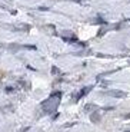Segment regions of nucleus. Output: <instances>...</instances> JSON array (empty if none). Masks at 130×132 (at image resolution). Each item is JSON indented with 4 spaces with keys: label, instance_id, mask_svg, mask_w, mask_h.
I'll return each mask as SVG.
<instances>
[{
    "label": "nucleus",
    "instance_id": "423d86ee",
    "mask_svg": "<svg viewBox=\"0 0 130 132\" xmlns=\"http://www.w3.org/2000/svg\"><path fill=\"white\" fill-rule=\"evenodd\" d=\"M126 132H130V131H126Z\"/></svg>",
    "mask_w": 130,
    "mask_h": 132
},
{
    "label": "nucleus",
    "instance_id": "f03ea898",
    "mask_svg": "<svg viewBox=\"0 0 130 132\" xmlns=\"http://www.w3.org/2000/svg\"><path fill=\"white\" fill-rule=\"evenodd\" d=\"M107 95L109 96H113V98H124L126 93H124L123 90H109Z\"/></svg>",
    "mask_w": 130,
    "mask_h": 132
},
{
    "label": "nucleus",
    "instance_id": "39448f33",
    "mask_svg": "<svg viewBox=\"0 0 130 132\" xmlns=\"http://www.w3.org/2000/svg\"><path fill=\"white\" fill-rule=\"evenodd\" d=\"M94 108H96L94 105H87V106H86V111L89 112V111H91V109H94Z\"/></svg>",
    "mask_w": 130,
    "mask_h": 132
},
{
    "label": "nucleus",
    "instance_id": "f257e3e1",
    "mask_svg": "<svg viewBox=\"0 0 130 132\" xmlns=\"http://www.w3.org/2000/svg\"><path fill=\"white\" fill-rule=\"evenodd\" d=\"M60 98H62V93L60 92H56V93H52L49 98L46 99L44 102L42 103V108L46 113H52L57 109L59 103H60Z\"/></svg>",
    "mask_w": 130,
    "mask_h": 132
},
{
    "label": "nucleus",
    "instance_id": "7ed1b4c3",
    "mask_svg": "<svg viewBox=\"0 0 130 132\" xmlns=\"http://www.w3.org/2000/svg\"><path fill=\"white\" fill-rule=\"evenodd\" d=\"M90 90H91V86H87V88H85V89H83V90H80V93H79V95L76 96V98H77V99H80L81 96H85L86 93H89V92H90Z\"/></svg>",
    "mask_w": 130,
    "mask_h": 132
},
{
    "label": "nucleus",
    "instance_id": "20e7f679",
    "mask_svg": "<svg viewBox=\"0 0 130 132\" xmlns=\"http://www.w3.org/2000/svg\"><path fill=\"white\" fill-rule=\"evenodd\" d=\"M91 121H93V122H97V121H99V115H97V113H93V115H91Z\"/></svg>",
    "mask_w": 130,
    "mask_h": 132
}]
</instances>
